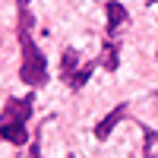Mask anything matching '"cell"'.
I'll return each instance as SVG.
<instances>
[{"label":"cell","mask_w":158,"mask_h":158,"mask_svg":"<svg viewBox=\"0 0 158 158\" xmlns=\"http://www.w3.org/2000/svg\"><path fill=\"white\" fill-rule=\"evenodd\" d=\"M29 3L32 0H16V6H19V19H16V35H19V51H22V63H19V79L25 85H44L48 82V60L44 54L38 51L35 44V19H32V13H29Z\"/></svg>","instance_id":"1"},{"label":"cell","mask_w":158,"mask_h":158,"mask_svg":"<svg viewBox=\"0 0 158 158\" xmlns=\"http://www.w3.org/2000/svg\"><path fill=\"white\" fill-rule=\"evenodd\" d=\"M32 117V98H6L3 111H0V136L13 146H25L29 130L25 120Z\"/></svg>","instance_id":"2"},{"label":"cell","mask_w":158,"mask_h":158,"mask_svg":"<svg viewBox=\"0 0 158 158\" xmlns=\"http://www.w3.org/2000/svg\"><path fill=\"white\" fill-rule=\"evenodd\" d=\"M104 13H108V35L114 38L117 29H120L123 22H130V13H127L123 3H117V0H108V3H104Z\"/></svg>","instance_id":"3"},{"label":"cell","mask_w":158,"mask_h":158,"mask_svg":"<svg viewBox=\"0 0 158 158\" xmlns=\"http://www.w3.org/2000/svg\"><path fill=\"white\" fill-rule=\"evenodd\" d=\"M120 117H127V104H117V108H114L108 117H101V123L95 127V136H98V139H108V136H111V130L120 123Z\"/></svg>","instance_id":"4"},{"label":"cell","mask_w":158,"mask_h":158,"mask_svg":"<svg viewBox=\"0 0 158 158\" xmlns=\"http://www.w3.org/2000/svg\"><path fill=\"white\" fill-rule=\"evenodd\" d=\"M117 54H120V44H117L114 38H108V41L101 44V57H98V63H101L108 73H114V70H117Z\"/></svg>","instance_id":"5"},{"label":"cell","mask_w":158,"mask_h":158,"mask_svg":"<svg viewBox=\"0 0 158 158\" xmlns=\"http://www.w3.org/2000/svg\"><path fill=\"white\" fill-rule=\"evenodd\" d=\"M95 67H98V60H89V63H82V67H79V73L70 79L67 85H70V89H82V85L89 82V76H92V70H95Z\"/></svg>","instance_id":"6"},{"label":"cell","mask_w":158,"mask_h":158,"mask_svg":"<svg viewBox=\"0 0 158 158\" xmlns=\"http://www.w3.org/2000/svg\"><path fill=\"white\" fill-rule=\"evenodd\" d=\"M29 158H41V152H38V142H35V146L29 149Z\"/></svg>","instance_id":"7"},{"label":"cell","mask_w":158,"mask_h":158,"mask_svg":"<svg viewBox=\"0 0 158 158\" xmlns=\"http://www.w3.org/2000/svg\"><path fill=\"white\" fill-rule=\"evenodd\" d=\"M146 158H152V155H146Z\"/></svg>","instance_id":"8"},{"label":"cell","mask_w":158,"mask_h":158,"mask_svg":"<svg viewBox=\"0 0 158 158\" xmlns=\"http://www.w3.org/2000/svg\"><path fill=\"white\" fill-rule=\"evenodd\" d=\"M70 158H73V155H70Z\"/></svg>","instance_id":"9"}]
</instances>
